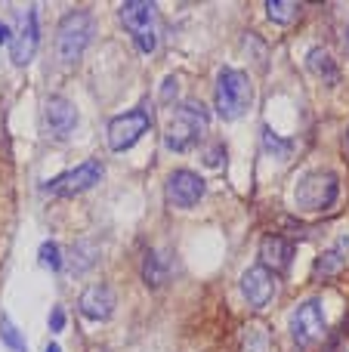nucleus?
<instances>
[{"instance_id":"f257e3e1","label":"nucleus","mask_w":349,"mask_h":352,"mask_svg":"<svg viewBox=\"0 0 349 352\" xmlns=\"http://www.w3.org/2000/svg\"><path fill=\"white\" fill-rule=\"evenodd\" d=\"M210 127V115L201 102H183L173 109L164 127V146L170 152H189L204 140Z\"/></svg>"},{"instance_id":"f03ea898","label":"nucleus","mask_w":349,"mask_h":352,"mask_svg":"<svg viewBox=\"0 0 349 352\" xmlns=\"http://www.w3.org/2000/svg\"><path fill=\"white\" fill-rule=\"evenodd\" d=\"M254 102L251 78L238 68H223L214 87V109L223 121H238Z\"/></svg>"},{"instance_id":"7ed1b4c3","label":"nucleus","mask_w":349,"mask_h":352,"mask_svg":"<svg viewBox=\"0 0 349 352\" xmlns=\"http://www.w3.org/2000/svg\"><path fill=\"white\" fill-rule=\"evenodd\" d=\"M340 179L334 170H309L300 176L294 188V204L303 213H325L337 204Z\"/></svg>"},{"instance_id":"20e7f679","label":"nucleus","mask_w":349,"mask_h":352,"mask_svg":"<svg viewBox=\"0 0 349 352\" xmlns=\"http://www.w3.org/2000/svg\"><path fill=\"white\" fill-rule=\"evenodd\" d=\"M93 41V16L87 10H71L62 16L59 34H56V53L65 65L78 62L84 56L87 43Z\"/></svg>"},{"instance_id":"39448f33","label":"nucleus","mask_w":349,"mask_h":352,"mask_svg":"<svg viewBox=\"0 0 349 352\" xmlns=\"http://www.w3.org/2000/svg\"><path fill=\"white\" fill-rule=\"evenodd\" d=\"M288 331H291V340L294 346L300 349H313L315 343L325 337L328 331V318H325V306H322L319 297H309L291 312L288 318Z\"/></svg>"},{"instance_id":"423d86ee","label":"nucleus","mask_w":349,"mask_h":352,"mask_svg":"<svg viewBox=\"0 0 349 352\" xmlns=\"http://www.w3.org/2000/svg\"><path fill=\"white\" fill-rule=\"evenodd\" d=\"M124 28L130 31L136 50L139 53H155L158 47V34H155V3H146V0H127L117 10Z\"/></svg>"},{"instance_id":"0eeeda50","label":"nucleus","mask_w":349,"mask_h":352,"mask_svg":"<svg viewBox=\"0 0 349 352\" xmlns=\"http://www.w3.org/2000/svg\"><path fill=\"white\" fill-rule=\"evenodd\" d=\"M148 127H152V111H148L146 102L136 105L133 111H124V115L111 118L109 121V148L111 152H127V148H133L136 142L148 133Z\"/></svg>"},{"instance_id":"6e6552de","label":"nucleus","mask_w":349,"mask_h":352,"mask_svg":"<svg viewBox=\"0 0 349 352\" xmlns=\"http://www.w3.org/2000/svg\"><path fill=\"white\" fill-rule=\"evenodd\" d=\"M12 37H10V59L12 65H28L37 53V41H41V28H37V10L34 6H25V10H16V19H12Z\"/></svg>"},{"instance_id":"1a4fd4ad","label":"nucleus","mask_w":349,"mask_h":352,"mask_svg":"<svg viewBox=\"0 0 349 352\" xmlns=\"http://www.w3.org/2000/svg\"><path fill=\"white\" fill-rule=\"evenodd\" d=\"M102 164L99 161H84V164L71 167V170L53 176V179L43 182V195H53V198H74V195L93 188L102 179Z\"/></svg>"},{"instance_id":"9d476101","label":"nucleus","mask_w":349,"mask_h":352,"mask_svg":"<svg viewBox=\"0 0 349 352\" xmlns=\"http://www.w3.org/2000/svg\"><path fill=\"white\" fill-rule=\"evenodd\" d=\"M204 192H207L204 179L192 170H173L167 176L164 195H167V204L177 207V210H192L204 198Z\"/></svg>"},{"instance_id":"9b49d317","label":"nucleus","mask_w":349,"mask_h":352,"mask_svg":"<svg viewBox=\"0 0 349 352\" xmlns=\"http://www.w3.org/2000/svg\"><path fill=\"white\" fill-rule=\"evenodd\" d=\"M43 124H47V133L62 142L78 127V109L65 96H49L43 105Z\"/></svg>"},{"instance_id":"f8f14e48","label":"nucleus","mask_w":349,"mask_h":352,"mask_svg":"<svg viewBox=\"0 0 349 352\" xmlns=\"http://www.w3.org/2000/svg\"><path fill=\"white\" fill-rule=\"evenodd\" d=\"M275 291H278L275 275H272L266 266H251L245 275H241V294H245V300L254 306V309L269 306L272 297H275Z\"/></svg>"},{"instance_id":"ddd939ff","label":"nucleus","mask_w":349,"mask_h":352,"mask_svg":"<svg viewBox=\"0 0 349 352\" xmlns=\"http://www.w3.org/2000/svg\"><path fill=\"white\" fill-rule=\"evenodd\" d=\"M115 306H117V300L109 285H90L78 300L80 316L90 318V322H109L115 316Z\"/></svg>"},{"instance_id":"4468645a","label":"nucleus","mask_w":349,"mask_h":352,"mask_svg":"<svg viewBox=\"0 0 349 352\" xmlns=\"http://www.w3.org/2000/svg\"><path fill=\"white\" fill-rule=\"evenodd\" d=\"M260 266H266L272 275L275 272H288L291 263H294V244L282 235H266L260 241Z\"/></svg>"},{"instance_id":"2eb2a0df","label":"nucleus","mask_w":349,"mask_h":352,"mask_svg":"<svg viewBox=\"0 0 349 352\" xmlns=\"http://www.w3.org/2000/svg\"><path fill=\"white\" fill-rule=\"evenodd\" d=\"M346 263H349V235H340L337 241L315 260L313 275L315 278H334V275H340L346 269Z\"/></svg>"},{"instance_id":"dca6fc26","label":"nucleus","mask_w":349,"mask_h":352,"mask_svg":"<svg viewBox=\"0 0 349 352\" xmlns=\"http://www.w3.org/2000/svg\"><path fill=\"white\" fill-rule=\"evenodd\" d=\"M170 254L167 250H146V260H142V278H146L148 287H161L167 278H170Z\"/></svg>"},{"instance_id":"f3484780","label":"nucleus","mask_w":349,"mask_h":352,"mask_svg":"<svg viewBox=\"0 0 349 352\" xmlns=\"http://www.w3.org/2000/svg\"><path fill=\"white\" fill-rule=\"evenodd\" d=\"M306 68L315 74V78H322L325 84H337L340 80V68H337V62L331 59V53L328 50H322V47H313L306 53Z\"/></svg>"},{"instance_id":"a211bd4d","label":"nucleus","mask_w":349,"mask_h":352,"mask_svg":"<svg viewBox=\"0 0 349 352\" xmlns=\"http://www.w3.org/2000/svg\"><path fill=\"white\" fill-rule=\"evenodd\" d=\"M266 16L275 25H291L300 16V3H294V0H269L266 3Z\"/></svg>"},{"instance_id":"6ab92c4d","label":"nucleus","mask_w":349,"mask_h":352,"mask_svg":"<svg viewBox=\"0 0 349 352\" xmlns=\"http://www.w3.org/2000/svg\"><path fill=\"white\" fill-rule=\"evenodd\" d=\"M263 148L272 155V158H278V161H284L291 155V142L288 140H278L269 127H263Z\"/></svg>"},{"instance_id":"aec40b11","label":"nucleus","mask_w":349,"mask_h":352,"mask_svg":"<svg viewBox=\"0 0 349 352\" xmlns=\"http://www.w3.org/2000/svg\"><path fill=\"white\" fill-rule=\"evenodd\" d=\"M96 254H99V250L93 248L90 241H80V244H74L71 256H78V263H74V272H84V269H90L93 263H96Z\"/></svg>"},{"instance_id":"412c9836","label":"nucleus","mask_w":349,"mask_h":352,"mask_svg":"<svg viewBox=\"0 0 349 352\" xmlns=\"http://www.w3.org/2000/svg\"><path fill=\"white\" fill-rule=\"evenodd\" d=\"M0 340L6 343V346H10L12 352H25V340L22 337H19V331H16V324L10 322V318H0Z\"/></svg>"},{"instance_id":"4be33fe9","label":"nucleus","mask_w":349,"mask_h":352,"mask_svg":"<svg viewBox=\"0 0 349 352\" xmlns=\"http://www.w3.org/2000/svg\"><path fill=\"white\" fill-rule=\"evenodd\" d=\"M41 263H43V266H49L53 272H59V269H62V250H59V244H56V241H43L41 244Z\"/></svg>"},{"instance_id":"5701e85b","label":"nucleus","mask_w":349,"mask_h":352,"mask_svg":"<svg viewBox=\"0 0 349 352\" xmlns=\"http://www.w3.org/2000/svg\"><path fill=\"white\" fill-rule=\"evenodd\" d=\"M223 161H226V146H223V142H214V146L204 152V164H207V167H220Z\"/></svg>"},{"instance_id":"b1692460","label":"nucleus","mask_w":349,"mask_h":352,"mask_svg":"<svg viewBox=\"0 0 349 352\" xmlns=\"http://www.w3.org/2000/svg\"><path fill=\"white\" fill-rule=\"evenodd\" d=\"M65 328V312H62V306H53V312H49V331H62Z\"/></svg>"},{"instance_id":"393cba45","label":"nucleus","mask_w":349,"mask_h":352,"mask_svg":"<svg viewBox=\"0 0 349 352\" xmlns=\"http://www.w3.org/2000/svg\"><path fill=\"white\" fill-rule=\"evenodd\" d=\"M177 90H179V80H177V78H167V80H164V90H161V96L170 99V96H177Z\"/></svg>"},{"instance_id":"a878e982","label":"nucleus","mask_w":349,"mask_h":352,"mask_svg":"<svg viewBox=\"0 0 349 352\" xmlns=\"http://www.w3.org/2000/svg\"><path fill=\"white\" fill-rule=\"evenodd\" d=\"M10 37H12L10 25H6V22H0V43H10Z\"/></svg>"},{"instance_id":"bb28decb","label":"nucleus","mask_w":349,"mask_h":352,"mask_svg":"<svg viewBox=\"0 0 349 352\" xmlns=\"http://www.w3.org/2000/svg\"><path fill=\"white\" fill-rule=\"evenodd\" d=\"M47 352H62V349L56 346V343H49V346H47Z\"/></svg>"},{"instance_id":"cd10ccee","label":"nucleus","mask_w":349,"mask_h":352,"mask_svg":"<svg viewBox=\"0 0 349 352\" xmlns=\"http://www.w3.org/2000/svg\"><path fill=\"white\" fill-rule=\"evenodd\" d=\"M346 53H349V25H346Z\"/></svg>"},{"instance_id":"c85d7f7f","label":"nucleus","mask_w":349,"mask_h":352,"mask_svg":"<svg viewBox=\"0 0 349 352\" xmlns=\"http://www.w3.org/2000/svg\"><path fill=\"white\" fill-rule=\"evenodd\" d=\"M346 142H349V130H346Z\"/></svg>"}]
</instances>
